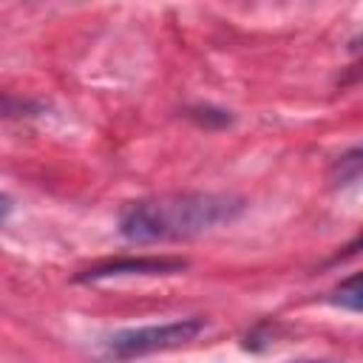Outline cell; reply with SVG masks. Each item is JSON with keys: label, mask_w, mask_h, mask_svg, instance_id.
I'll list each match as a JSON object with an SVG mask.
<instances>
[{"label": "cell", "mask_w": 363, "mask_h": 363, "mask_svg": "<svg viewBox=\"0 0 363 363\" xmlns=\"http://www.w3.org/2000/svg\"><path fill=\"white\" fill-rule=\"evenodd\" d=\"M187 269L184 258H156V255H142V258H116L96 264L79 275V281H105V278H125V275H170Z\"/></svg>", "instance_id": "obj_3"}, {"label": "cell", "mask_w": 363, "mask_h": 363, "mask_svg": "<svg viewBox=\"0 0 363 363\" xmlns=\"http://www.w3.org/2000/svg\"><path fill=\"white\" fill-rule=\"evenodd\" d=\"M244 201L227 193H162L128 201L119 210V233L128 241H184L230 224Z\"/></svg>", "instance_id": "obj_1"}, {"label": "cell", "mask_w": 363, "mask_h": 363, "mask_svg": "<svg viewBox=\"0 0 363 363\" xmlns=\"http://www.w3.org/2000/svg\"><path fill=\"white\" fill-rule=\"evenodd\" d=\"M335 303L352 309V312H360V275H349L337 289H335Z\"/></svg>", "instance_id": "obj_4"}, {"label": "cell", "mask_w": 363, "mask_h": 363, "mask_svg": "<svg viewBox=\"0 0 363 363\" xmlns=\"http://www.w3.org/2000/svg\"><path fill=\"white\" fill-rule=\"evenodd\" d=\"M204 329H207V320L199 318V315L167 320V323H147V326H133V329H122V332L111 335L105 349L116 360H133V357H145V354L187 346Z\"/></svg>", "instance_id": "obj_2"}]
</instances>
